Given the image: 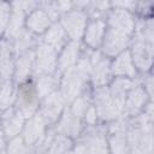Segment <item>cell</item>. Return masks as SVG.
Returning a JSON list of instances; mask_svg holds the SVG:
<instances>
[{
  "label": "cell",
  "instance_id": "1",
  "mask_svg": "<svg viewBox=\"0 0 154 154\" xmlns=\"http://www.w3.org/2000/svg\"><path fill=\"white\" fill-rule=\"evenodd\" d=\"M153 118L143 114L126 132L129 154H152L153 150Z\"/></svg>",
  "mask_w": 154,
  "mask_h": 154
},
{
  "label": "cell",
  "instance_id": "2",
  "mask_svg": "<svg viewBox=\"0 0 154 154\" xmlns=\"http://www.w3.org/2000/svg\"><path fill=\"white\" fill-rule=\"evenodd\" d=\"M89 72H90V60L88 58L81 59L77 66H72L66 70L61 83V95L64 100L71 101L79 94Z\"/></svg>",
  "mask_w": 154,
  "mask_h": 154
},
{
  "label": "cell",
  "instance_id": "3",
  "mask_svg": "<svg viewBox=\"0 0 154 154\" xmlns=\"http://www.w3.org/2000/svg\"><path fill=\"white\" fill-rule=\"evenodd\" d=\"M95 102L97 108V114L100 118L109 120L113 118H117L123 108H120L112 99L111 93L107 88H99L95 91Z\"/></svg>",
  "mask_w": 154,
  "mask_h": 154
},
{
  "label": "cell",
  "instance_id": "4",
  "mask_svg": "<svg viewBox=\"0 0 154 154\" xmlns=\"http://www.w3.org/2000/svg\"><path fill=\"white\" fill-rule=\"evenodd\" d=\"M55 67V49L47 45L42 43L38 46L36 53V66L35 72L38 75H51Z\"/></svg>",
  "mask_w": 154,
  "mask_h": 154
},
{
  "label": "cell",
  "instance_id": "5",
  "mask_svg": "<svg viewBox=\"0 0 154 154\" xmlns=\"http://www.w3.org/2000/svg\"><path fill=\"white\" fill-rule=\"evenodd\" d=\"M126 122L119 119L111 125V148L113 154H129L128 138H126Z\"/></svg>",
  "mask_w": 154,
  "mask_h": 154
},
{
  "label": "cell",
  "instance_id": "6",
  "mask_svg": "<svg viewBox=\"0 0 154 154\" xmlns=\"http://www.w3.org/2000/svg\"><path fill=\"white\" fill-rule=\"evenodd\" d=\"M37 106L36 90L31 85H24L20 88L17 99V111L22 117H31Z\"/></svg>",
  "mask_w": 154,
  "mask_h": 154
},
{
  "label": "cell",
  "instance_id": "7",
  "mask_svg": "<svg viewBox=\"0 0 154 154\" xmlns=\"http://www.w3.org/2000/svg\"><path fill=\"white\" fill-rule=\"evenodd\" d=\"M90 72L95 85H103L109 77L108 60L105 59L100 53H94L90 60Z\"/></svg>",
  "mask_w": 154,
  "mask_h": 154
},
{
  "label": "cell",
  "instance_id": "8",
  "mask_svg": "<svg viewBox=\"0 0 154 154\" xmlns=\"http://www.w3.org/2000/svg\"><path fill=\"white\" fill-rule=\"evenodd\" d=\"M64 29L67 31V34L75 38L78 40L84 31L85 26V14L81 11H72L69 12L64 19H63Z\"/></svg>",
  "mask_w": 154,
  "mask_h": 154
},
{
  "label": "cell",
  "instance_id": "9",
  "mask_svg": "<svg viewBox=\"0 0 154 154\" xmlns=\"http://www.w3.org/2000/svg\"><path fill=\"white\" fill-rule=\"evenodd\" d=\"M129 42V36L114 29H109L103 41V52L108 55H116L123 51Z\"/></svg>",
  "mask_w": 154,
  "mask_h": 154
},
{
  "label": "cell",
  "instance_id": "10",
  "mask_svg": "<svg viewBox=\"0 0 154 154\" xmlns=\"http://www.w3.org/2000/svg\"><path fill=\"white\" fill-rule=\"evenodd\" d=\"M132 55L135 64L142 71H147L150 67L153 60V45L136 40L132 48Z\"/></svg>",
  "mask_w": 154,
  "mask_h": 154
},
{
  "label": "cell",
  "instance_id": "11",
  "mask_svg": "<svg viewBox=\"0 0 154 154\" xmlns=\"http://www.w3.org/2000/svg\"><path fill=\"white\" fill-rule=\"evenodd\" d=\"M64 103V97L60 93H51L43 101L42 105V117L47 122H54L59 113L61 112Z\"/></svg>",
  "mask_w": 154,
  "mask_h": 154
},
{
  "label": "cell",
  "instance_id": "12",
  "mask_svg": "<svg viewBox=\"0 0 154 154\" xmlns=\"http://www.w3.org/2000/svg\"><path fill=\"white\" fill-rule=\"evenodd\" d=\"M45 132V119L41 114L34 116L30 118V120L26 123L24 131H23V137L25 143L34 144L36 143L40 138H42Z\"/></svg>",
  "mask_w": 154,
  "mask_h": 154
},
{
  "label": "cell",
  "instance_id": "13",
  "mask_svg": "<svg viewBox=\"0 0 154 154\" xmlns=\"http://www.w3.org/2000/svg\"><path fill=\"white\" fill-rule=\"evenodd\" d=\"M82 143L85 147L87 154H107L105 136L99 130H94L85 134Z\"/></svg>",
  "mask_w": 154,
  "mask_h": 154
},
{
  "label": "cell",
  "instance_id": "14",
  "mask_svg": "<svg viewBox=\"0 0 154 154\" xmlns=\"http://www.w3.org/2000/svg\"><path fill=\"white\" fill-rule=\"evenodd\" d=\"M109 24L112 29L126 34L128 36L134 30V19L132 16L125 10H116L109 16Z\"/></svg>",
  "mask_w": 154,
  "mask_h": 154
},
{
  "label": "cell",
  "instance_id": "15",
  "mask_svg": "<svg viewBox=\"0 0 154 154\" xmlns=\"http://www.w3.org/2000/svg\"><path fill=\"white\" fill-rule=\"evenodd\" d=\"M4 131L8 137L16 136L23 126V117L17 109H8L2 117Z\"/></svg>",
  "mask_w": 154,
  "mask_h": 154
},
{
  "label": "cell",
  "instance_id": "16",
  "mask_svg": "<svg viewBox=\"0 0 154 154\" xmlns=\"http://www.w3.org/2000/svg\"><path fill=\"white\" fill-rule=\"evenodd\" d=\"M81 129V120L77 118L71 109H65L59 124H58V131L64 135H71L77 136Z\"/></svg>",
  "mask_w": 154,
  "mask_h": 154
},
{
  "label": "cell",
  "instance_id": "17",
  "mask_svg": "<svg viewBox=\"0 0 154 154\" xmlns=\"http://www.w3.org/2000/svg\"><path fill=\"white\" fill-rule=\"evenodd\" d=\"M146 102V93L141 87H135L131 89L126 102L124 103L125 106V112L126 114L134 116L137 114L138 111L142 108V106Z\"/></svg>",
  "mask_w": 154,
  "mask_h": 154
},
{
  "label": "cell",
  "instance_id": "18",
  "mask_svg": "<svg viewBox=\"0 0 154 154\" xmlns=\"http://www.w3.org/2000/svg\"><path fill=\"white\" fill-rule=\"evenodd\" d=\"M78 52H79V43H78V41L70 42L66 46V48L64 49V52L61 53V55H60L59 69L61 71H64V70H67V69L72 67L75 65V63L77 61Z\"/></svg>",
  "mask_w": 154,
  "mask_h": 154
},
{
  "label": "cell",
  "instance_id": "19",
  "mask_svg": "<svg viewBox=\"0 0 154 154\" xmlns=\"http://www.w3.org/2000/svg\"><path fill=\"white\" fill-rule=\"evenodd\" d=\"M112 71L114 75H118V76H130V77L135 76V69H134L129 52L122 53L116 59V61L113 63Z\"/></svg>",
  "mask_w": 154,
  "mask_h": 154
},
{
  "label": "cell",
  "instance_id": "20",
  "mask_svg": "<svg viewBox=\"0 0 154 154\" xmlns=\"http://www.w3.org/2000/svg\"><path fill=\"white\" fill-rule=\"evenodd\" d=\"M130 87H131V81H129L128 78H117L112 84V88L109 90L111 96L120 108H124L125 94Z\"/></svg>",
  "mask_w": 154,
  "mask_h": 154
},
{
  "label": "cell",
  "instance_id": "21",
  "mask_svg": "<svg viewBox=\"0 0 154 154\" xmlns=\"http://www.w3.org/2000/svg\"><path fill=\"white\" fill-rule=\"evenodd\" d=\"M32 61H34V53L31 51L25 52L18 58L17 67H16V79L18 82H23L28 77L32 66Z\"/></svg>",
  "mask_w": 154,
  "mask_h": 154
},
{
  "label": "cell",
  "instance_id": "22",
  "mask_svg": "<svg viewBox=\"0 0 154 154\" xmlns=\"http://www.w3.org/2000/svg\"><path fill=\"white\" fill-rule=\"evenodd\" d=\"M13 70V64L11 59V51L10 46L6 42L0 43V75L7 81Z\"/></svg>",
  "mask_w": 154,
  "mask_h": 154
},
{
  "label": "cell",
  "instance_id": "23",
  "mask_svg": "<svg viewBox=\"0 0 154 154\" xmlns=\"http://www.w3.org/2000/svg\"><path fill=\"white\" fill-rule=\"evenodd\" d=\"M23 20H24V11L20 8L13 6V12L10 16L8 23H7V37H17L18 34L22 31L23 28Z\"/></svg>",
  "mask_w": 154,
  "mask_h": 154
},
{
  "label": "cell",
  "instance_id": "24",
  "mask_svg": "<svg viewBox=\"0 0 154 154\" xmlns=\"http://www.w3.org/2000/svg\"><path fill=\"white\" fill-rule=\"evenodd\" d=\"M105 32V24L101 20H94L89 24L85 32V42L91 47H97L101 42L102 35Z\"/></svg>",
  "mask_w": 154,
  "mask_h": 154
},
{
  "label": "cell",
  "instance_id": "25",
  "mask_svg": "<svg viewBox=\"0 0 154 154\" xmlns=\"http://www.w3.org/2000/svg\"><path fill=\"white\" fill-rule=\"evenodd\" d=\"M48 24H49V18L42 10H37V11L32 12L28 19L29 29H31L32 31H36V32L43 31L48 26Z\"/></svg>",
  "mask_w": 154,
  "mask_h": 154
},
{
  "label": "cell",
  "instance_id": "26",
  "mask_svg": "<svg viewBox=\"0 0 154 154\" xmlns=\"http://www.w3.org/2000/svg\"><path fill=\"white\" fill-rule=\"evenodd\" d=\"M136 40L143 41L146 43L153 45V38H154V25L153 20L149 19L147 22H140L137 24L136 29Z\"/></svg>",
  "mask_w": 154,
  "mask_h": 154
},
{
  "label": "cell",
  "instance_id": "27",
  "mask_svg": "<svg viewBox=\"0 0 154 154\" xmlns=\"http://www.w3.org/2000/svg\"><path fill=\"white\" fill-rule=\"evenodd\" d=\"M64 29L60 24H54L49 28L48 32L45 36L46 43L52 46L53 48H59L64 42Z\"/></svg>",
  "mask_w": 154,
  "mask_h": 154
},
{
  "label": "cell",
  "instance_id": "28",
  "mask_svg": "<svg viewBox=\"0 0 154 154\" xmlns=\"http://www.w3.org/2000/svg\"><path fill=\"white\" fill-rule=\"evenodd\" d=\"M54 84H55V81L52 76L49 75L41 76L36 84V95L38 97H47L52 93Z\"/></svg>",
  "mask_w": 154,
  "mask_h": 154
},
{
  "label": "cell",
  "instance_id": "29",
  "mask_svg": "<svg viewBox=\"0 0 154 154\" xmlns=\"http://www.w3.org/2000/svg\"><path fill=\"white\" fill-rule=\"evenodd\" d=\"M71 142L67 137L65 136H58L55 138H53L47 154H64L67 152V149L70 148Z\"/></svg>",
  "mask_w": 154,
  "mask_h": 154
},
{
  "label": "cell",
  "instance_id": "30",
  "mask_svg": "<svg viewBox=\"0 0 154 154\" xmlns=\"http://www.w3.org/2000/svg\"><path fill=\"white\" fill-rule=\"evenodd\" d=\"M13 101V85L11 81H5L0 88V109L8 107Z\"/></svg>",
  "mask_w": 154,
  "mask_h": 154
},
{
  "label": "cell",
  "instance_id": "31",
  "mask_svg": "<svg viewBox=\"0 0 154 154\" xmlns=\"http://www.w3.org/2000/svg\"><path fill=\"white\" fill-rule=\"evenodd\" d=\"M32 43V36L30 32L25 31V30H22L18 36L16 37V43H14V47H16V52L17 53H20V52H24L25 49H28Z\"/></svg>",
  "mask_w": 154,
  "mask_h": 154
},
{
  "label": "cell",
  "instance_id": "32",
  "mask_svg": "<svg viewBox=\"0 0 154 154\" xmlns=\"http://www.w3.org/2000/svg\"><path fill=\"white\" fill-rule=\"evenodd\" d=\"M7 154H31V150L26 143L23 142L20 137L13 138L8 146Z\"/></svg>",
  "mask_w": 154,
  "mask_h": 154
},
{
  "label": "cell",
  "instance_id": "33",
  "mask_svg": "<svg viewBox=\"0 0 154 154\" xmlns=\"http://www.w3.org/2000/svg\"><path fill=\"white\" fill-rule=\"evenodd\" d=\"M89 107V103H88V97H84V96H81V97H77V100H75L73 105H72V109L71 112L81 119L82 116H84L85 111L88 109Z\"/></svg>",
  "mask_w": 154,
  "mask_h": 154
},
{
  "label": "cell",
  "instance_id": "34",
  "mask_svg": "<svg viewBox=\"0 0 154 154\" xmlns=\"http://www.w3.org/2000/svg\"><path fill=\"white\" fill-rule=\"evenodd\" d=\"M10 19V6L6 2H0V32L4 31Z\"/></svg>",
  "mask_w": 154,
  "mask_h": 154
},
{
  "label": "cell",
  "instance_id": "35",
  "mask_svg": "<svg viewBox=\"0 0 154 154\" xmlns=\"http://www.w3.org/2000/svg\"><path fill=\"white\" fill-rule=\"evenodd\" d=\"M53 138H54V137H53V134H52V132H49V134H48V136H46V137L42 140V142L38 144L37 154H47L48 148H49V146H51V143H52Z\"/></svg>",
  "mask_w": 154,
  "mask_h": 154
},
{
  "label": "cell",
  "instance_id": "36",
  "mask_svg": "<svg viewBox=\"0 0 154 154\" xmlns=\"http://www.w3.org/2000/svg\"><path fill=\"white\" fill-rule=\"evenodd\" d=\"M85 120L87 123H89L90 125H94L96 122V111L94 107H88V109L85 111Z\"/></svg>",
  "mask_w": 154,
  "mask_h": 154
},
{
  "label": "cell",
  "instance_id": "37",
  "mask_svg": "<svg viewBox=\"0 0 154 154\" xmlns=\"http://www.w3.org/2000/svg\"><path fill=\"white\" fill-rule=\"evenodd\" d=\"M55 4H57V7H58V11L59 12L70 10V7H71V2H69V1H58Z\"/></svg>",
  "mask_w": 154,
  "mask_h": 154
},
{
  "label": "cell",
  "instance_id": "38",
  "mask_svg": "<svg viewBox=\"0 0 154 154\" xmlns=\"http://www.w3.org/2000/svg\"><path fill=\"white\" fill-rule=\"evenodd\" d=\"M113 5L117 6V7H123L120 10H126V8L131 7V6H134L135 4L131 2V1H116V2H113Z\"/></svg>",
  "mask_w": 154,
  "mask_h": 154
},
{
  "label": "cell",
  "instance_id": "39",
  "mask_svg": "<svg viewBox=\"0 0 154 154\" xmlns=\"http://www.w3.org/2000/svg\"><path fill=\"white\" fill-rule=\"evenodd\" d=\"M146 85H147V90L149 93V95L153 94V78L152 77H148L147 82H146Z\"/></svg>",
  "mask_w": 154,
  "mask_h": 154
},
{
  "label": "cell",
  "instance_id": "40",
  "mask_svg": "<svg viewBox=\"0 0 154 154\" xmlns=\"http://www.w3.org/2000/svg\"><path fill=\"white\" fill-rule=\"evenodd\" d=\"M75 154H87V150H85V147L83 146V143H79V144L76 147Z\"/></svg>",
  "mask_w": 154,
  "mask_h": 154
},
{
  "label": "cell",
  "instance_id": "41",
  "mask_svg": "<svg viewBox=\"0 0 154 154\" xmlns=\"http://www.w3.org/2000/svg\"><path fill=\"white\" fill-rule=\"evenodd\" d=\"M0 154H4V137L0 134Z\"/></svg>",
  "mask_w": 154,
  "mask_h": 154
},
{
  "label": "cell",
  "instance_id": "42",
  "mask_svg": "<svg viewBox=\"0 0 154 154\" xmlns=\"http://www.w3.org/2000/svg\"><path fill=\"white\" fill-rule=\"evenodd\" d=\"M64 154H72V153H70V152H66V153H64Z\"/></svg>",
  "mask_w": 154,
  "mask_h": 154
}]
</instances>
